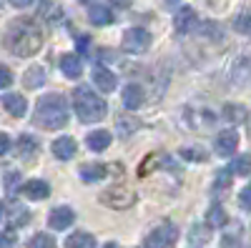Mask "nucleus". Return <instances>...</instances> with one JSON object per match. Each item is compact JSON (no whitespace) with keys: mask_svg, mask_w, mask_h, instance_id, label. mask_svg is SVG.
Masks as SVG:
<instances>
[{"mask_svg":"<svg viewBox=\"0 0 251 248\" xmlns=\"http://www.w3.org/2000/svg\"><path fill=\"white\" fill-rule=\"evenodd\" d=\"M206 223L211 225V228H224V225L228 223V216H226V211H224V205L214 203L211 208L206 211Z\"/></svg>","mask_w":251,"mask_h":248,"instance_id":"obj_21","label":"nucleus"},{"mask_svg":"<svg viewBox=\"0 0 251 248\" xmlns=\"http://www.w3.org/2000/svg\"><path fill=\"white\" fill-rule=\"evenodd\" d=\"M20 193H23L28 201H46V198L50 196V185H48L46 180H40V178H33V180L23 183Z\"/></svg>","mask_w":251,"mask_h":248,"instance_id":"obj_10","label":"nucleus"},{"mask_svg":"<svg viewBox=\"0 0 251 248\" xmlns=\"http://www.w3.org/2000/svg\"><path fill=\"white\" fill-rule=\"evenodd\" d=\"M88 20H91L93 25L103 28V25H111V23H113V13H111V8H106V5H91Z\"/></svg>","mask_w":251,"mask_h":248,"instance_id":"obj_18","label":"nucleus"},{"mask_svg":"<svg viewBox=\"0 0 251 248\" xmlns=\"http://www.w3.org/2000/svg\"><path fill=\"white\" fill-rule=\"evenodd\" d=\"M98 201L103 205H108V208H113V211H126V208H131V205L136 203V193L128 191V188H118V185H113V188L103 191L98 196Z\"/></svg>","mask_w":251,"mask_h":248,"instance_id":"obj_5","label":"nucleus"},{"mask_svg":"<svg viewBox=\"0 0 251 248\" xmlns=\"http://www.w3.org/2000/svg\"><path fill=\"white\" fill-rule=\"evenodd\" d=\"M224 111H226V118L228 120H241L244 118V108H239V106H226Z\"/></svg>","mask_w":251,"mask_h":248,"instance_id":"obj_34","label":"nucleus"},{"mask_svg":"<svg viewBox=\"0 0 251 248\" xmlns=\"http://www.w3.org/2000/svg\"><path fill=\"white\" fill-rule=\"evenodd\" d=\"M75 221V213L73 208H68V205H60V208H53L50 216H48V225L55 231H63V228H68V225H73Z\"/></svg>","mask_w":251,"mask_h":248,"instance_id":"obj_11","label":"nucleus"},{"mask_svg":"<svg viewBox=\"0 0 251 248\" xmlns=\"http://www.w3.org/2000/svg\"><path fill=\"white\" fill-rule=\"evenodd\" d=\"M208 228H211L208 223H206V225H194L188 241H191V243H206V241H208Z\"/></svg>","mask_w":251,"mask_h":248,"instance_id":"obj_30","label":"nucleus"},{"mask_svg":"<svg viewBox=\"0 0 251 248\" xmlns=\"http://www.w3.org/2000/svg\"><path fill=\"white\" fill-rule=\"evenodd\" d=\"M216 153L219 156H231V153H236V146H239V133L236 131H231V128H226V131H221L219 135H216Z\"/></svg>","mask_w":251,"mask_h":248,"instance_id":"obj_9","label":"nucleus"},{"mask_svg":"<svg viewBox=\"0 0 251 248\" xmlns=\"http://www.w3.org/2000/svg\"><path fill=\"white\" fill-rule=\"evenodd\" d=\"M5 45L18 58L35 55L40 50V45H43V33H40V28L33 23V20H15V23L8 25Z\"/></svg>","mask_w":251,"mask_h":248,"instance_id":"obj_1","label":"nucleus"},{"mask_svg":"<svg viewBox=\"0 0 251 248\" xmlns=\"http://www.w3.org/2000/svg\"><path fill=\"white\" fill-rule=\"evenodd\" d=\"M201 33L208 35V38H221V30L216 23H201Z\"/></svg>","mask_w":251,"mask_h":248,"instance_id":"obj_32","label":"nucleus"},{"mask_svg":"<svg viewBox=\"0 0 251 248\" xmlns=\"http://www.w3.org/2000/svg\"><path fill=\"white\" fill-rule=\"evenodd\" d=\"M121 98H123V106H126V108L136 111V108H141V103H143V88L138 86V83H131V86L123 88Z\"/></svg>","mask_w":251,"mask_h":248,"instance_id":"obj_16","label":"nucleus"},{"mask_svg":"<svg viewBox=\"0 0 251 248\" xmlns=\"http://www.w3.org/2000/svg\"><path fill=\"white\" fill-rule=\"evenodd\" d=\"M3 106L15 118H23L28 113V100H25V95H20V93H5L3 95Z\"/></svg>","mask_w":251,"mask_h":248,"instance_id":"obj_15","label":"nucleus"},{"mask_svg":"<svg viewBox=\"0 0 251 248\" xmlns=\"http://www.w3.org/2000/svg\"><path fill=\"white\" fill-rule=\"evenodd\" d=\"M116 126H118V131H121L123 138H128V135L136 133V128H138V118L131 115V113H121V115L116 118Z\"/></svg>","mask_w":251,"mask_h":248,"instance_id":"obj_24","label":"nucleus"},{"mask_svg":"<svg viewBox=\"0 0 251 248\" xmlns=\"http://www.w3.org/2000/svg\"><path fill=\"white\" fill-rule=\"evenodd\" d=\"M149 45H151V33L143 30V28L126 30V35H123V40H121V48H123L126 53H143Z\"/></svg>","mask_w":251,"mask_h":248,"instance_id":"obj_6","label":"nucleus"},{"mask_svg":"<svg viewBox=\"0 0 251 248\" xmlns=\"http://www.w3.org/2000/svg\"><path fill=\"white\" fill-rule=\"evenodd\" d=\"M66 248H96V238L91 233H86V231H78V233L68 236Z\"/></svg>","mask_w":251,"mask_h":248,"instance_id":"obj_23","label":"nucleus"},{"mask_svg":"<svg viewBox=\"0 0 251 248\" xmlns=\"http://www.w3.org/2000/svg\"><path fill=\"white\" fill-rule=\"evenodd\" d=\"M13 241H15L13 228H5V231H3V243H0V248H10V246H13Z\"/></svg>","mask_w":251,"mask_h":248,"instance_id":"obj_38","label":"nucleus"},{"mask_svg":"<svg viewBox=\"0 0 251 248\" xmlns=\"http://www.w3.org/2000/svg\"><path fill=\"white\" fill-rule=\"evenodd\" d=\"M73 108L80 123H98L100 118H106L108 103L98 93H93L88 86H80L73 90Z\"/></svg>","mask_w":251,"mask_h":248,"instance_id":"obj_3","label":"nucleus"},{"mask_svg":"<svg viewBox=\"0 0 251 248\" xmlns=\"http://www.w3.org/2000/svg\"><path fill=\"white\" fill-rule=\"evenodd\" d=\"M78 173L86 183H96V180H100L103 176H106V165L103 163H86V165H80Z\"/></svg>","mask_w":251,"mask_h":248,"instance_id":"obj_20","label":"nucleus"},{"mask_svg":"<svg viewBox=\"0 0 251 248\" xmlns=\"http://www.w3.org/2000/svg\"><path fill=\"white\" fill-rule=\"evenodd\" d=\"M13 83V75H10V70L5 68V66H0V88H8Z\"/></svg>","mask_w":251,"mask_h":248,"instance_id":"obj_35","label":"nucleus"},{"mask_svg":"<svg viewBox=\"0 0 251 248\" xmlns=\"http://www.w3.org/2000/svg\"><path fill=\"white\" fill-rule=\"evenodd\" d=\"M35 123L46 131H60L68 123V100L60 93H48L35 106Z\"/></svg>","mask_w":251,"mask_h":248,"instance_id":"obj_2","label":"nucleus"},{"mask_svg":"<svg viewBox=\"0 0 251 248\" xmlns=\"http://www.w3.org/2000/svg\"><path fill=\"white\" fill-rule=\"evenodd\" d=\"M80 3H93V0H80Z\"/></svg>","mask_w":251,"mask_h":248,"instance_id":"obj_43","label":"nucleus"},{"mask_svg":"<svg viewBox=\"0 0 251 248\" xmlns=\"http://www.w3.org/2000/svg\"><path fill=\"white\" fill-rule=\"evenodd\" d=\"M178 241V231L174 223H161L146 236V248H174Z\"/></svg>","mask_w":251,"mask_h":248,"instance_id":"obj_4","label":"nucleus"},{"mask_svg":"<svg viewBox=\"0 0 251 248\" xmlns=\"http://www.w3.org/2000/svg\"><path fill=\"white\" fill-rule=\"evenodd\" d=\"M231 168H226V171H219V176H216V188H219V185H221V188H226V185L228 183H231Z\"/></svg>","mask_w":251,"mask_h":248,"instance_id":"obj_33","label":"nucleus"},{"mask_svg":"<svg viewBox=\"0 0 251 248\" xmlns=\"http://www.w3.org/2000/svg\"><path fill=\"white\" fill-rule=\"evenodd\" d=\"M75 153H78V143L71 135H60L53 140V156L58 160H71Z\"/></svg>","mask_w":251,"mask_h":248,"instance_id":"obj_12","label":"nucleus"},{"mask_svg":"<svg viewBox=\"0 0 251 248\" xmlns=\"http://www.w3.org/2000/svg\"><path fill=\"white\" fill-rule=\"evenodd\" d=\"M174 25H176V30L183 33V35H186V33H194V30L199 28V15H196V10L188 8V5H181V8L176 10Z\"/></svg>","mask_w":251,"mask_h":248,"instance_id":"obj_7","label":"nucleus"},{"mask_svg":"<svg viewBox=\"0 0 251 248\" xmlns=\"http://www.w3.org/2000/svg\"><path fill=\"white\" fill-rule=\"evenodd\" d=\"M111 3H113L116 8H128V5H131V0H111Z\"/></svg>","mask_w":251,"mask_h":248,"instance_id":"obj_41","label":"nucleus"},{"mask_svg":"<svg viewBox=\"0 0 251 248\" xmlns=\"http://www.w3.org/2000/svg\"><path fill=\"white\" fill-rule=\"evenodd\" d=\"M10 153V138L8 133H0V156H8Z\"/></svg>","mask_w":251,"mask_h":248,"instance_id":"obj_37","label":"nucleus"},{"mask_svg":"<svg viewBox=\"0 0 251 248\" xmlns=\"http://www.w3.org/2000/svg\"><path fill=\"white\" fill-rule=\"evenodd\" d=\"M8 3H10L13 8H28V5L33 3V0H8Z\"/></svg>","mask_w":251,"mask_h":248,"instance_id":"obj_39","label":"nucleus"},{"mask_svg":"<svg viewBox=\"0 0 251 248\" xmlns=\"http://www.w3.org/2000/svg\"><path fill=\"white\" fill-rule=\"evenodd\" d=\"M43 83H46V70L40 68V66H33V68L25 70V75H23V86L25 88L33 90V88H40Z\"/></svg>","mask_w":251,"mask_h":248,"instance_id":"obj_22","label":"nucleus"},{"mask_svg":"<svg viewBox=\"0 0 251 248\" xmlns=\"http://www.w3.org/2000/svg\"><path fill=\"white\" fill-rule=\"evenodd\" d=\"M75 43H78V50H83V53H86V48H88V38H78Z\"/></svg>","mask_w":251,"mask_h":248,"instance_id":"obj_40","label":"nucleus"},{"mask_svg":"<svg viewBox=\"0 0 251 248\" xmlns=\"http://www.w3.org/2000/svg\"><path fill=\"white\" fill-rule=\"evenodd\" d=\"M28 248H55V238L48 233H38L28 241Z\"/></svg>","mask_w":251,"mask_h":248,"instance_id":"obj_29","label":"nucleus"},{"mask_svg":"<svg viewBox=\"0 0 251 248\" xmlns=\"http://www.w3.org/2000/svg\"><path fill=\"white\" fill-rule=\"evenodd\" d=\"M3 188H5V193L8 196H13L15 193V188H20V173L18 171H5L3 173Z\"/></svg>","mask_w":251,"mask_h":248,"instance_id":"obj_28","label":"nucleus"},{"mask_svg":"<svg viewBox=\"0 0 251 248\" xmlns=\"http://www.w3.org/2000/svg\"><path fill=\"white\" fill-rule=\"evenodd\" d=\"M30 221V211L25 205H5L3 208V223L5 228H20V225H25Z\"/></svg>","mask_w":251,"mask_h":248,"instance_id":"obj_8","label":"nucleus"},{"mask_svg":"<svg viewBox=\"0 0 251 248\" xmlns=\"http://www.w3.org/2000/svg\"><path fill=\"white\" fill-rule=\"evenodd\" d=\"M181 156L188 158V160H206V153L203 151H181Z\"/></svg>","mask_w":251,"mask_h":248,"instance_id":"obj_36","label":"nucleus"},{"mask_svg":"<svg viewBox=\"0 0 251 248\" xmlns=\"http://www.w3.org/2000/svg\"><path fill=\"white\" fill-rule=\"evenodd\" d=\"M58 66H60V73L66 75V78H71V80L80 78V73H83V63H80V58H78L75 53H66V55H60Z\"/></svg>","mask_w":251,"mask_h":248,"instance_id":"obj_13","label":"nucleus"},{"mask_svg":"<svg viewBox=\"0 0 251 248\" xmlns=\"http://www.w3.org/2000/svg\"><path fill=\"white\" fill-rule=\"evenodd\" d=\"M38 148H40V143H38L35 135L25 133V135H20V138H18V156H23L25 160H30V158L38 153Z\"/></svg>","mask_w":251,"mask_h":248,"instance_id":"obj_19","label":"nucleus"},{"mask_svg":"<svg viewBox=\"0 0 251 248\" xmlns=\"http://www.w3.org/2000/svg\"><path fill=\"white\" fill-rule=\"evenodd\" d=\"M111 131H93V133H88V138H86V146L91 148V151H96V153H100V151H106L108 146H111Z\"/></svg>","mask_w":251,"mask_h":248,"instance_id":"obj_17","label":"nucleus"},{"mask_svg":"<svg viewBox=\"0 0 251 248\" xmlns=\"http://www.w3.org/2000/svg\"><path fill=\"white\" fill-rule=\"evenodd\" d=\"M239 205L244 211H251V185H246V188L239 193Z\"/></svg>","mask_w":251,"mask_h":248,"instance_id":"obj_31","label":"nucleus"},{"mask_svg":"<svg viewBox=\"0 0 251 248\" xmlns=\"http://www.w3.org/2000/svg\"><path fill=\"white\" fill-rule=\"evenodd\" d=\"M234 30L236 33H241V35H251V10L246 8V10H241L236 18H234Z\"/></svg>","mask_w":251,"mask_h":248,"instance_id":"obj_26","label":"nucleus"},{"mask_svg":"<svg viewBox=\"0 0 251 248\" xmlns=\"http://www.w3.org/2000/svg\"><path fill=\"white\" fill-rule=\"evenodd\" d=\"M231 173L234 176H251V156H239V158H234V163H231Z\"/></svg>","mask_w":251,"mask_h":248,"instance_id":"obj_27","label":"nucleus"},{"mask_svg":"<svg viewBox=\"0 0 251 248\" xmlns=\"http://www.w3.org/2000/svg\"><path fill=\"white\" fill-rule=\"evenodd\" d=\"M93 83L100 93H111L116 88V73H111L106 66H96L93 68Z\"/></svg>","mask_w":251,"mask_h":248,"instance_id":"obj_14","label":"nucleus"},{"mask_svg":"<svg viewBox=\"0 0 251 248\" xmlns=\"http://www.w3.org/2000/svg\"><path fill=\"white\" fill-rule=\"evenodd\" d=\"M38 15L43 18V20H48V23H60V18H63V10H60V5H55V3H40L38 5Z\"/></svg>","mask_w":251,"mask_h":248,"instance_id":"obj_25","label":"nucleus"},{"mask_svg":"<svg viewBox=\"0 0 251 248\" xmlns=\"http://www.w3.org/2000/svg\"><path fill=\"white\" fill-rule=\"evenodd\" d=\"M103 248H118L116 243H106V246H103Z\"/></svg>","mask_w":251,"mask_h":248,"instance_id":"obj_42","label":"nucleus"}]
</instances>
